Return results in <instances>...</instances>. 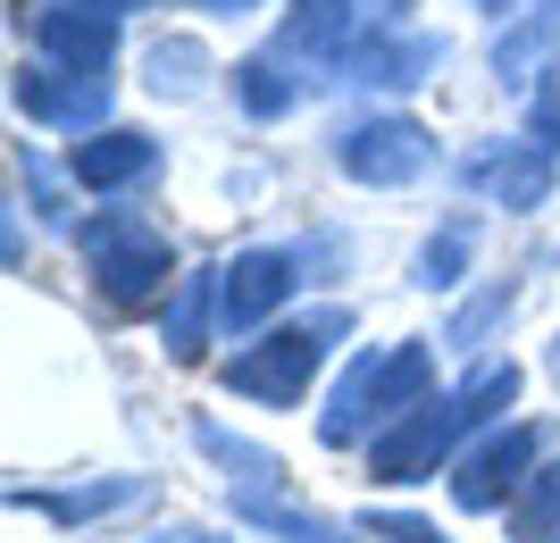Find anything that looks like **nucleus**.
Here are the masks:
<instances>
[{"label": "nucleus", "mask_w": 560, "mask_h": 543, "mask_svg": "<svg viewBox=\"0 0 560 543\" xmlns=\"http://www.w3.org/2000/svg\"><path fill=\"white\" fill-rule=\"evenodd\" d=\"M369 25H385V34H401V25H410V0H369Z\"/></svg>", "instance_id": "a878e982"}, {"label": "nucleus", "mask_w": 560, "mask_h": 543, "mask_svg": "<svg viewBox=\"0 0 560 543\" xmlns=\"http://www.w3.org/2000/svg\"><path fill=\"white\" fill-rule=\"evenodd\" d=\"M351 43H360V34H351V0H302L277 34V59H302L310 75H327Z\"/></svg>", "instance_id": "ddd939ff"}, {"label": "nucleus", "mask_w": 560, "mask_h": 543, "mask_svg": "<svg viewBox=\"0 0 560 543\" xmlns=\"http://www.w3.org/2000/svg\"><path fill=\"white\" fill-rule=\"evenodd\" d=\"M34 43H43L50 68H84V75H109V50H117V25L101 17V9H43V25H34Z\"/></svg>", "instance_id": "f8f14e48"}, {"label": "nucleus", "mask_w": 560, "mask_h": 543, "mask_svg": "<svg viewBox=\"0 0 560 543\" xmlns=\"http://www.w3.org/2000/svg\"><path fill=\"white\" fill-rule=\"evenodd\" d=\"M552 43H560V0H544L536 17H518L511 34L493 43V68L511 75V84H527V68H536V59H544V50H552Z\"/></svg>", "instance_id": "a211bd4d"}, {"label": "nucleus", "mask_w": 560, "mask_h": 543, "mask_svg": "<svg viewBox=\"0 0 560 543\" xmlns=\"http://www.w3.org/2000/svg\"><path fill=\"white\" fill-rule=\"evenodd\" d=\"M511 302H518V284H486V293H477V302H468L460 318L444 327V343H460V352H468V343H486V334L511 318Z\"/></svg>", "instance_id": "aec40b11"}, {"label": "nucleus", "mask_w": 560, "mask_h": 543, "mask_svg": "<svg viewBox=\"0 0 560 543\" xmlns=\"http://www.w3.org/2000/svg\"><path fill=\"white\" fill-rule=\"evenodd\" d=\"M201 68H210V59H201V43H160L151 50V93H201Z\"/></svg>", "instance_id": "412c9836"}, {"label": "nucleus", "mask_w": 560, "mask_h": 543, "mask_svg": "<svg viewBox=\"0 0 560 543\" xmlns=\"http://www.w3.org/2000/svg\"><path fill=\"white\" fill-rule=\"evenodd\" d=\"M460 185L502 201V210H544V201H552V151H544V142H486V151L460 167Z\"/></svg>", "instance_id": "6e6552de"}, {"label": "nucleus", "mask_w": 560, "mask_h": 543, "mask_svg": "<svg viewBox=\"0 0 560 543\" xmlns=\"http://www.w3.org/2000/svg\"><path fill=\"white\" fill-rule=\"evenodd\" d=\"M468 435V410L460 402H419L401 426L369 435V476L385 485H410V476H435V460H452V444Z\"/></svg>", "instance_id": "39448f33"}, {"label": "nucleus", "mask_w": 560, "mask_h": 543, "mask_svg": "<svg viewBox=\"0 0 560 543\" xmlns=\"http://www.w3.org/2000/svg\"><path fill=\"white\" fill-rule=\"evenodd\" d=\"M234 101H243L252 118H284V109L302 101V75H284L277 50H268V59H243V68H234Z\"/></svg>", "instance_id": "f3484780"}, {"label": "nucleus", "mask_w": 560, "mask_h": 543, "mask_svg": "<svg viewBox=\"0 0 560 543\" xmlns=\"http://www.w3.org/2000/svg\"><path fill=\"white\" fill-rule=\"evenodd\" d=\"M552 385H560V343H552Z\"/></svg>", "instance_id": "c756f323"}, {"label": "nucleus", "mask_w": 560, "mask_h": 543, "mask_svg": "<svg viewBox=\"0 0 560 543\" xmlns=\"http://www.w3.org/2000/svg\"><path fill=\"white\" fill-rule=\"evenodd\" d=\"M452 402L468 410V426H486L493 410H511V402H518V359H477V368H468V385L452 393Z\"/></svg>", "instance_id": "6ab92c4d"}, {"label": "nucleus", "mask_w": 560, "mask_h": 543, "mask_svg": "<svg viewBox=\"0 0 560 543\" xmlns=\"http://www.w3.org/2000/svg\"><path fill=\"white\" fill-rule=\"evenodd\" d=\"M84 260H93V284L109 293L117 309L160 302L167 276H176V260H167V235L151 226V217H135V210H101L93 226H84Z\"/></svg>", "instance_id": "f03ea898"}, {"label": "nucleus", "mask_w": 560, "mask_h": 543, "mask_svg": "<svg viewBox=\"0 0 560 543\" xmlns=\"http://www.w3.org/2000/svg\"><path fill=\"white\" fill-rule=\"evenodd\" d=\"M18 109L50 134H101L109 118V75H84V68H25L18 75Z\"/></svg>", "instance_id": "0eeeda50"}, {"label": "nucleus", "mask_w": 560, "mask_h": 543, "mask_svg": "<svg viewBox=\"0 0 560 543\" xmlns=\"http://www.w3.org/2000/svg\"><path fill=\"white\" fill-rule=\"evenodd\" d=\"M201 451H210L218 469H243V501H277V451L243 444V435H226L210 418H201Z\"/></svg>", "instance_id": "2eb2a0df"}, {"label": "nucleus", "mask_w": 560, "mask_h": 543, "mask_svg": "<svg viewBox=\"0 0 560 543\" xmlns=\"http://www.w3.org/2000/svg\"><path fill=\"white\" fill-rule=\"evenodd\" d=\"M335 334H343V309H318V318H302V327L268 334V343H252V352H234L226 385L252 393V402H302V385L318 377V359H327Z\"/></svg>", "instance_id": "7ed1b4c3"}, {"label": "nucleus", "mask_w": 560, "mask_h": 543, "mask_svg": "<svg viewBox=\"0 0 560 543\" xmlns=\"http://www.w3.org/2000/svg\"><path fill=\"white\" fill-rule=\"evenodd\" d=\"M460 268H468V217L444 226V235L419 251V284H460Z\"/></svg>", "instance_id": "5701e85b"}, {"label": "nucleus", "mask_w": 560, "mask_h": 543, "mask_svg": "<svg viewBox=\"0 0 560 543\" xmlns=\"http://www.w3.org/2000/svg\"><path fill=\"white\" fill-rule=\"evenodd\" d=\"M75 9H101V17H109V9H142V0H75Z\"/></svg>", "instance_id": "bb28decb"}, {"label": "nucleus", "mask_w": 560, "mask_h": 543, "mask_svg": "<svg viewBox=\"0 0 560 543\" xmlns=\"http://www.w3.org/2000/svg\"><path fill=\"white\" fill-rule=\"evenodd\" d=\"M210 318H218V276H185V293L167 302V352L176 359H201V343H210Z\"/></svg>", "instance_id": "4468645a"}, {"label": "nucleus", "mask_w": 560, "mask_h": 543, "mask_svg": "<svg viewBox=\"0 0 560 543\" xmlns=\"http://www.w3.org/2000/svg\"><path fill=\"white\" fill-rule=\"evenodd\" d=\"M536 142H560V84L536 93Z\"/></svg>", "instance_id": "393cba45"}, {"label": "nucleus", "mask_w": 560, "mask_h": 543, "mask_svg": "<svg viewBox=\"0 0 560 543\" xmlns=\"http://www.w3.org/2000/svg\"><path fill=\"white\" fill-rule=\"evenodd\" d=\"M444 68V43L435 34H385V25H369L360 43H351V75L360 84H385V93H401V84H427V75Z\"/></svg>", "instance_id": "9d476101"}, {"label": "nucleus", "mask_w": 560, "mask_h": 543, "mask_svg": "<svg viewBox=\"0 0 560 543\" xmlns=\"http://www.w3.org/2000/svg\"><path fill=\"white\" fill-rule=\"evenodd\" d=\"M151 176H160V142L135 134V126H101L93 142H75V185L126 192V185H151Z\"/></svg>", "instance_id": "9b49d317"}, {"label": "nucleus", "mask_w": 560, "mask_h": 543, "mask_svg": "<svg viewBox=\"0 0 560 543\" xmlns=\"http://www.w3.org/2000/svg\"><path fill=\"white\" fill-rule=\"evenodd\" d=\"M369 535H385V543H452V535H435L427 519H401V510H385V519H369Z\"/></svg>", "instance_id": "b1692460"}, {"label": "nucleus", "mask_w": 560, "mask_h": 543, "mask_svg": "<svg viewBox=\"0 0 560 543\" xmlns=\"http://www.w3.org/2000/svg\"><path fill=\"white\" fill-rule=\"evenodd\" d=\"M427 385H435V352L427 343H394V352H360L343 368V385H335L327 418H318V435H327L335 451L360 444V435H385V426H401L410 410L427 402Z\"/></svg>", "instance_id": "f257e3e1"}, {"label": "nucleus", "mask_w": 560, "mask_h": 543, "mask_svg": "<svg viewBox=\"0 0 560 543\" xmlns=\"http://www.w3.org/2000/svg\"><path fill=\"white\" fill-rule=\"evenodd\" d=\"M160 543H210V535H160Z\"/></svg>", "instance_id": "c85d7f7f"}, {"label": "nucleus", "mask_w": 560, "mask_h": 543, "mask_svg": "<svg viewBox=\"0 0 560 543\" xmlns=\"http://www.w3.org/2000/svg\"><path fill=\"white\" fill-rule=\"evenodd\" d=\"M536 451H544L536 426H502V435H486V444L452 469V501H460V510H502V501H518V485H527V469H536Z\"/></svg>", "instance_id": "423d86ee"}, {"label": "nucleus", "mask_w": 560, "mask_h": 543, "mask_svg": "<svg viewBox=\"0 0 560 543\" xmlns=\"http://www.w3.org/2000/svg\"><path fill=\"white\" fill-rule=\"evenodd\" d=\"M511 535L518 543H560V460H544L511 501Z\"/></svg>", "instance_id": "dca6fc26"}, {"label": "nucleus", "mask_w": 560, "mask_h": 543, "mask_svg": "<svg viewBox=\"0 0 560 543\" xmlns=\"http://www.w3.org/2000/svg\"><path fill=\"white\" fill-rule=\"evenodd\" d=\"M293 268H302V251H243L234 268H218V318H226V334L268 327V309L293 293Z\"/></svg>", "instance_id": "1a4fd4ad"}, {"label": "nucleus", "mask_w": 560, "mask_h": 543, "mask_svg": "<svg viewBox=\"0 0 560 543\" xmlns=\"http://www.w3.org/2000/svg\"><path fill=\"white\" fill-rule=\"evenodd\" d=\"M427 160H435V134L410 126V118H369V126H343V134H335V167H343L351 185H376V192L419 185Z\"/></svg>", "instance_id": "20e7f679"}, {"label": "nucleus", "mask_w": 560, "mask_h": 543, "mask_svg": "<svg viewBox=\"0 0 560 543\" xmlns=\"http://www.w3.org/2000/svg\"><path fill=\"white\" fill-rule=\"evenodd\" d=\"M142 501V485H84V494H43L50 519H101V510H126Z\"/></svg>", "instance_id": "4be33fe9"}, {"label": "nucleus", "mask_w": 560, "mask_h": 543, "mask_svg": "<svg viewBox=\"0 0 560 543\" xmlns=\"http://www.w3.org/2000/svg\"><path fill=\"white\" fill-rule=\"evenodd\" d=\"M185 9H259V0H185Z\"/></svg>", "instance_id": "cd10ccee"}]
</instances>
